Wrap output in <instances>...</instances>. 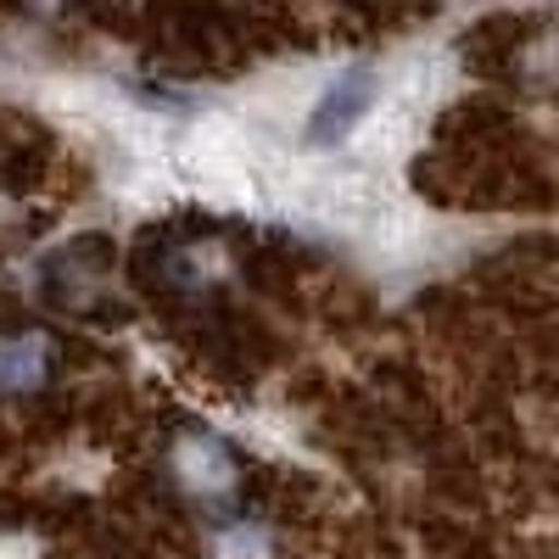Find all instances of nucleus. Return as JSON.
<instances>
[{"mask_svg": "<svg viewBox=\"0 0 559 559\" xmlns=\"http://www.w3.org/2000/svg\"><path fill=\"white\" fill-rule=\"evenodd\" d=\"M376 102H381V79L369 73V68L336 73L331 84L319 90V107H313V118H308L313 140H342L347 129H358V123L369 118V107H376Z\"/></svg>", "mask_w": 559, "mask_h": 559, "instance_id": "nucleus-1", "label": "nucleus"}, {"mask_svg": "<svg viewBox=\"0 0 559 559\" xmlns=\"http://www.w3.org/2000/svg\"><path fill=\"white\" fill-rule=\"evenodd\" d=\"M45 369V342H0V386H34Z\"/></svg>", "mask_w": 559, "mask_h": 559, "instance_id": "nucleus-2", "label": "nucleus"}]
</instances>
